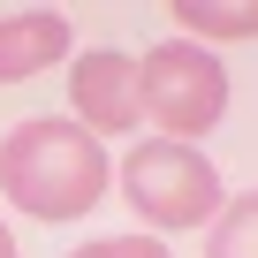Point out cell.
Returning a JSON list of instances; mask_svg holds the SVG:
<instances>
[{
    "label": "cell",
    "mask_w": 258,
    "mask_h": 258,
    "mask_svg": "<svg viewBox=\"0 0 258 258\" xmlns=\"http://www.w3.org/2000/svg\"><path fill=\"white\" fill-rule=\"evenodd\" d=\"M0 190L31 220H84L106 198V152L76 121H16L0 145Z\"/></svg>",
    "instance_id": "obj_1"
},
{
    "label": "cell",
    "mask_w": 258,
    "mask_h": 258,
    "mask_svg": "<svg viewBox=\"0 0 258 258\" xmlns=\"http://www.w3.org/2000/svg\"><path fill=\"white\" fill-rule=\"evenodd\" d=\"M137 114L160 121V137L167 145H198L205 129H220L228 114V76L205 46L175 38V46H152L137 61Z\"/></svg>",
    "instance_id": "obj_2"
},
{
    "label": "cell",
    "mask_w": 258,
    "mask_h": 258,
    "mask_svg": "<svg viewBox=\"0 0 258 258\" xmlns=\"http://www.w3.org/2000/svg\"><path fill=\"white\" fill-rule=\"evenodd\" d=\"M121 190H129V205H137V220H152L160 235L167 228H205L220 213L213 160L198 145H167V137H152V145H137L121 160Z\"/></svg>",
    "instance_id": "obj_3"
},
{
    "label": "cell",
    "mask_w": 258,
    "mask_h": 258,
    "mask_svg": "<svg viewBox=\"0 0 258 258\" xmlns=\"http://www.w3.org/2000/svg\"><path fill=\"white\" fill-rule=\"evenodd\" d=\"M69 106H76V129L91 137H121V129H137V53L121 46H99L69 69Z\"/></svg>",
    "instance_id": "obj_4"
},
{
    "label": "cell",
    "mask_w": 258,
    "mask_h": 258,
    "mask_svg": "<svg viewBox=\"0 0 258 258\" xmlns=\"http://www.w3.org/2000/svg\"><path fill=\"white\" fill-rule=\"evenodd\" d=\"M69 53V23L53 8H23V16H0V84H23L38 69H53Z\"/></svg>",
    "instance_id": "obj_5"
},
{
    "label": "cell",
    "mask_w": 258,
    "mask_h": 258,
    "mask_svg": "<svg viewBox=\"0 0 258 258\" xmlns=\"http://www.w3.org/2000/svg\"><path fill=\"white\" fill-rule=\"evenodd\" d=\"M205 258H258V190L228 198L205 220Z\"/></svg>",
    "instance_id": "obj_6"
},
{
    "label": "cell",
    "mask_w": 258,
    "mask_h": 258,
    "mask_svg": "<svg viewBox=\"0 0 258 258\" xmlns=\"http://www.w3.org/2000/svg\"><path fill=\"white\" fill-rule=\"evenodd\" d=\"M175 23L198 38H258V0L235 8V0H175Z\"/></svg>",
    "instance_id": "obj_7"
},
{
    "label": "cell",
    "mask_w": 258,
    "mask_h": 258,
    "mask_svg": "<svg viewBox=\"0 0 258 258\" xmlns=\"http://www.w3.org/2000/svg\"><path fill=\"white\" fill-rule=\"evenodd\" d=\"M69 258H167V243L160 235H106V243H84Z\"/></svg>",
    "instance_id": "obj_8"
},
{
    "label": "cell",
    "mask_w": 258,
    "mask_h": 258,
    "mask_svg": "<svg viewBox=\"0 0 258 258\" xmlns=\"http://www.w3.org/2000/svg\"><path fill=\"white\" fill-rule=\"evenodd\" d=\"M0 258H16V235H8V228H0Z\"/></svg>",
    "instance_id": "obj_9"
}]
</instances>
